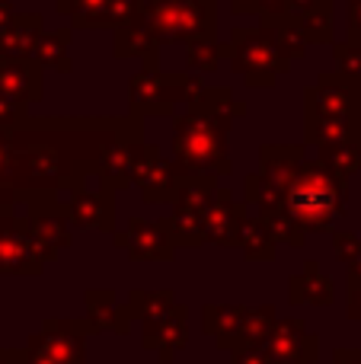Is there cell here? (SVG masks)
Returning a JSON list of instances; mask_svg holds the SVG:
<instances>
[{
    "label": "cell",
    "instance_id": "cell-1",
    "mask_svg": "<svg viewBox=\"0 0 361 364\" xmlns=\"http://www.w3.org/2000/svg\"><path fill=\"white\" fill-rule=\"evenodd\" d=\"M240 115H247V102L234 100V93L224 87H208L202 100L185 106L173 125V154L179 173L230 176L234 164L227 157V134Z\"/></svg>",
    "mask_w": 361,
    "mask_h": 364
},
{
    "label": "cell",
    "instance_id": "cell-2",
    "mask_svg": "<svg viewBox=\"0 0 361 364\" xmlns=\"http://www.w3.org/2000/svg\"><path fill=\"white\" fill-rule=\"evenodd\" d=\"M349 179L339 176L323 160H304L294 182L285 192V211L301 224L304 233H333L345 218Z\"/></svg>",
    "mask_w": 361,
    "mask_h": 364
},
{
    "label": "cell",
    "instance_id": "cell-3",
    "mask_svg": "<svg viewBox=\"0 0 361 364\" xmlns=\"http://www.w3.org/2000/svg\"><path fill=\"white\" fill-rule=\"evenodd\" d=\"M141 19L163 42H215V0H144Z\"/></svg>",
    "mask_w": 361,
    "mask_h": 364
},
{
    "label": "cell",
    "instance_id": "cell-4",
    "mask_svg": "<svg viewBox=\"0 0 361 364\" xmlns=\"http://www.w3.org/2000/svg\"><path fill=\"white\" fill-rule=\"evenodd\" d=\"M227 61L237 74H243L247 87L269 90L275 77L285 74L294 61H288L285 51L279 48L269 26H249V29H234L227 42Z\"/></svg>",
    "mask_w": 361,
    "mask_h": 364
},
{
    "label": "cell",
    "instance_id": "cell-5",
    "mask_svg": "<svg viewBox=\"0 0 361 364\" xmlns=\"http://www.w3.org/2000/svg\"><path fill=\"white\" fill-rule=\"evenodd\" d=\"M205 90L208 87L198 80V74H160L157 68H144L128 83L131 112L141 119L144 115H176L179 102L192 106L202 100Z\"/></svg>",
    "mask_w": 361,
    "mask_h": 364
},
{
    "label": "cell",
    "instance_id": "cell-6",
    "mask_svg": "<svg viewBox=\"0 0 361 364\" xmlns=\"http://www.w3.org/2000/svg\"><path fill=\"white\" fill-rule=\"evenodd\" d=\"M58 252L45 243L29 224V214H4L0 218V275H42L45 265L55 262Z\"/></svg>",
    "mask_w": 361,
    "mask_h": 364
},
{
    "label": "cell",
    "instance_id": "cell-7",
    "mask_svg": "<svg viewBox=\"0 0 361 364\" xmlns=\"http://www.w3.org/2000/svg\"><path fill=\"white\" fill-rule=\"evenodd\" d=\"M361 102V77H349L343 70H326L311 90H304V119H339L352 122Z\"/></svg>",
    "mask_w": 361,
    "mask_h": 364
},
{
    "label": "cell",
    "instance_id": "cell-8",
    "mask_svg": "<svg viewBox=\"0 0 361 364\" xmlns=\"http://www.w3.org/2000/svg\"><path fill=\"white\" fill-rule=\"evenodd\" d=\"M269 364H317L320 361V336L307 329L304 320H279L262 346Z\"/></svg>",
    "mask_w": 361,
    "mask_h": 364
},
{
    "label": "cell",
    "instance_id": "cell-9",
    "mask_svg": "<svg viewBox=\"0 0 361 364\" xmlns=\"http://www.w3.org/2000/svg\"><path fill=\"white\" fill-rule=\"evenodd\" d=\"M179 176L183 173H179L176 160H163L157 144H144L138 154V164H134L131 186L141 188V198L147 205H170Z\"/></svg>",
    "mask_w": 361,
    "mask_h": 364
},
{
    "label": "cell",
    "instance_id": "cell-10",
    "mask_svg": "<svg viewBox=\"0 0 361 364\" xmlns=\"http://www.w3.org/2000/svg\"><path fill=\"white\" fill-rule=\"evenodd\" d=\"M112 243L125 250L128 259H134V262H173L176 259V246L160 220L131 218L125 230L112 233Z\"/></svg>",
    "mask_w": 361,
    "mask_h": 364
},
{
    "label": "cell",
    "instance_id": "cell-11",
    "mask_svg": "<svg viewBox=\"0 0 361 364\" xmlns=\"http://www.w3.org/2000/svg\"><path fill=\"white\" fill-rule=\"evenodd\" d=\"M249 205L237 201L227 188H217L215 201L202 214V243H215L224 250H240V230L249 218Z\"/></svg>",
    "mask_w": 361,
    "mask_h": 364
},
{
    "label": "cell",
    "instance_id": "cell-12",
    "mask_svg": "<svg viewBox=\"0 0 361 364\" xmlns=\"http://www.w3.org/2000/svg\"><path fill=\"white\" fill-rule=\"evenodd\" d=\"M115 192L112 182L99 179L96 188L83 186L68 198V218L77 230H96V233H115Z\"/></svg>",
    "mask_w": 361,
    "mask_h": 364
},
{
    "label": "cell",
    "instance_id": "cell-13",
    "mask_svg": "<svg viewBox=\"0 0 361 364\" xmlns=\"http://www.w3.org/2000/svg\"><path fill=\"white\" fill-rule=\"evenodd\" d=\"M144 333H141V342H144L147 352H153L160 358V364H173L176 355L189 346V307L185 304H173L163 316L157 320L141 323Z\"/></svg>",
    "mask_w": 361,
    "mask_h": 364
},
{
    "label": "cell",
    "instance_id": "cell-14",
    "mask_svg": "<svg viewBox=\"0 0 361 364\" xmlns=\"http://www.w3.org/2000/svg\"><path fill=\"white\" fill-rule=\"evenodd\" d=\"M36 336L58 364H87V336H93L87 316H80V320H45Z\"/></svg>",
    "mask_w": 361,
    "mask_h": 364
},
{
    "label": "cell",
    "instance_id": "cell-15",
    "mask_svg": "<svg viewBox=\"0 0 361 364\" xmlns=\"http://www.w3.org/2000/svg\"><path fill=\"white\" fill-rule=\"evenodd\" d=\"M249 307L247 304H205L202 307V329L215 339L221 352H240L243 329H247Z\"/></svg>",
    "mask_w": 361,
    "mask_h": 364
},
{
    "label": "cell",
    "instance_id": "cell-16",
    "mask_svg": "<svg viewBox=\"0 0 361 364\" xmlns=\"http://www.w3.org/2000/svg\"><path fill=\"white\" fill-rule=\"evenodd\" d=\"M87 323H90V333L99 336V333H115V336H128L131 333V320H134V307L131 301L122 304L115 297V291L109 288H93L87 291Z\"/></svg>",
    "mask_w": 361,
    "mask_h": 364
},
{
    "label": "cell",
    "instance_id": "cell-17",
    "mask_svg": "<svg viewBox=\"0 0 361 364\" xmlns=\"http://www.w3.org/2000/svg\"><path fill=\"white\" fill-rule=\"evenodd\" d=\"M42 74L45 70L32 58H0V93L32 106L42 100Z\"/></svg>",
    "mask_w": 361,
    "mask_h": 364
},
{
    "label": "cell",
    "instance_id": "cell-18",
    "mask_svg": "<svg viewBox=\"0 0 361 364\" xmlns=\"http://www.w3.org/2000/svg\"><path fill=\"white\" fill-rule=\"evenodd\" d=\"M336 284L313 259H307L298 275L288 278V304L291 307H333Z\"/></svg>",
    "mask_w": 361,
    "mask_h": 364
},
{
    "label": "cell",
    "instance_id": "cell-19",
    "mask_svg": "<svg viewBox=\"0 0 361 364\" xmlns=\"http://www.w3.org/2000/svg\"><path fill=\"white\" fill-rule=\"evenodd\" d=\"M304 144H262L259 147V176L275 186L281 195L298 176L301 164H304Z\"/></svg>",
    "mask_w": 361,
    "mask_h": 364
},
{
    "label": "cell",
    "instance_id": "cell-20",
    "mask_svg": "<svg viewBox=\"0 0 361 364\" xmlns=\"http://www.w3.org/2000/svg\"><path fill=\"white\" fill-rule=\"evenodd\" d=\"M42 36V13H16L6 26H0V58H32Z\"/></svg>",
    "mask_w": 361,
    "mask_h": 364
},
{
    "label": "cell",
    "instance_id": "cell-21",
    "mask_svg": "<svg viewBox=\"0 0 361 364\" xmlns=\"http://www.w3.org/2000/svg\"><path fill=\"white\" fill-rule=\"evenodd\" d=\"M157 51L160 38L141 16L115 29V58H144V68H157Z\"/></svg>",
    "mask_w": 361,
    "mask_h": 364
},
{
    "label": "cell",
    "instance_id": "cell-22",
    "mask_svg": "<svg viewBox=\"0 0 361 364\" xmlns=\"http://www.w3.org/2000/svg\"><path fill=\"white\" fill-rule=\"evenodd\" d=\"M55 6L70 19V29H109L112 0H55Z\"/></svg>",
    "mask_w": 361,
    "mask_h": 364
},
{
    "label": "cell",
    "instance_id": "cell-23",
    "mask_svg": "<svg viewBox=\"0 0 361 364\" xmlns=\"http://www.w3.org/2000/svg\"><path fill=\"white\" fill-rule=\"evenodd\" d=\"M301 26L311 45H330L333 42V19H336V6L333 0H311L298 16H291Z\"/></svg>",
    "mask_w": 361,
    "mask_h": 364
},
{
    "label": "cell",
    "instance_id": "cell-24",
    "mask_svg": "<svg viewBox=\"0 0 361 364\" xmlns=\"http://www.w3.org/2000/svg\"><path fill=\"white\" fill-rule=\"evenodd\" d=\"M70 32L74 29H61V32H42L32 48V61L42 70H70Z\"/></svg>",
    "mask_w": 361,
    "mask_h": 364
},
{
    "label": "cell",
    "instance_id": "cell-25",
    "mask_svg": "<svg viewBox=\"0 0 361 364\" xmlns=\"http://www.w3.org/2000/svg\"><path fill=\"white\" fill-rule=\"evenodd\" d=\"M275 250H279V240L272 237L269 224L256 214V218H247L240 230V252L247 262H272Z\"/></svg>",
    "mask_w": 361,
    "mask_h": 364
},
{
    "label": "cell",
    "instance_id": "cell-26",
    "mask_svg": "<svg viewBox=\"0 0 361 364\" xmlns=\"http://www.w3.org/2000/svg\"><path fill=\"white\" fill-rule=\"evenodd\" d=\"M317 157L323 160L326 166L339 173V176H355L361 170V141L358 138H343V141H330V144H320L317 147Z\"/></svg>",
    "mask_w": 361,
    "mask_h": 364
},
{
    "label": "cell",
    "instance_id": "cell-27",
    "mask_svg": "<svg viewBox=\"0 0 361 364\" xmlns=\"http://www.w3.org/2000/svg\"><path fill=\"white\" fill-rule=\"evenodd\" d=\"M29 224L55 250H68L74 243V224H70L68 214H29Z\"/></svg>",
    "mask_w": 361,
    "mask_h": 364
},
{
    "label": "cell",
    "instance_id": "cell-28",
    "mask_svg": "<svg viewBox=\"0 0 361 364\" xmlns=\"http://www.w3.org/2000/svg\"><path fill=\"white\" fill-rule=\"evenodd\" d=\"M275 323V304H259V307H249V316H247V329H243V348H262L272 336Z\"/></svg>",
    "mask_w": 361,
    "mask_h": 364
},
{
    "label": "cell",
    "instance_id": "cell-29",
    "mask_svg": "<svg viewBox=\"0 0 361 364\" xmlns=\"http://www.w3.org/2000/svg\"><path fill=\"white\" fill-rule=\"evenodd\" d=\"M259 218L269 224V230H272V237L279 240V243L294 246V250H301V246H304L307 233L301 230V224L285 211V208H279V211H269V214H259Z\"/></svg>",
    "mask_w": 361,
    "mask_h": 364
},
{
    "label": "cell",
    "instance_id": "cell-30",
    "mask_svg": "<svg viewBox=\"0 0 361 364\" xmlns=\"http://www.w3.org/2000/svg\"><path fill=\"white\" fill-rule=\"evenodd\" d=\"M185 61H189L192 74H215L221 58H227V45H217V42H195V45H185Z\"/></svg>",
    "mask_w": 361,
    "mask_h": 364
},
{
    "label": "cell",
    "instance_id": "cell-31",
    "mask_svg": "<svg viewBox=\"0 0 361 364\" xmlns=\"http://www.w3.org/2000/svg\"><path fill=\"white\" fill-rule=\"evenodd\" d=\"M26 122H29V106H23V102H13L10 96L0 93V132L23 128Z\"/></svg>",
    "mask_w": 361,
    "mask_h": 364
},
{
    "label": "cell",
    "instance_id": "cell-32",
    "mask_svg": "<svg viewBox=\"0 0 361 364\" xmlns=\"http://www.w3.org/2000/svg\"><path fill=\"white\" fill-rule=\"evenodd\" d=\"M333 252H336V259L343 265H349L352 259L361 252V240L349 230H333Z\"/></svg>",
    "mask_w": 361,
    "mask_h": 364
},
{
    "label": "cell",
    "instance_id": "cell-33",
    "mask_svg": "<svg viewBox=\"0 0 361 364\" xmlns=\"http://www.w3.org/2000/svg\"><path fill=\"white\" fill-rule=\"evenodd\" d=\"M349 320L361 326V278L349 275Z\"/></svg>",
    "mask_w": 361,
    "mask_h": 364
},
{
    "label": "cell",
    "instance_id": "cell-34",
    "mask_svg": "<svg viewBox=\"0 0 361 364\" xmlns=\"http://www.w3.org/2000/svg\"><path fill=\"white\" fill-rule=\"evenodd\" d=\"M349 42H361V0H349Z\"/></svg>",
    "mask_w": 361,
    "mask_h": 364
},
{
    "label": "cell",
    "instance_id": "cell-35",
    "mask_svg": "<svg viewBox=\"0 0 361 364\" xmlns=\"http://www.w3.org/2000/svg\"><path fill=\"white\" fill-rule=\"evenodd\" d=\"M230 361H234V364H269V358H266V352H262V348H240V352L230 355Z\"/></svg>",
    "mask_w": 361,
    "mask_h": 364
},
{
    "label": "cell",
    "instance_id": "cell-36",
    "mask_svg": "<svg viewBox=\"0 0 361 364\" xmlns=\"http://www.w3.org/2000/svg\"><path fill=\"white\" fill-rule=\"evenodd\" d=\"M16 208H19L16 192L6 188V186H0V218H4V214H16Z\"/></svg>",
    "mask_w": 361,
    "mask_h": 364
},
{
    "label": "cell",
    "instance_id": "cell-37",
    "mask_svg": "<svg viewBox=\"0 0 361 364\" xmlns=\"http://www.w3.org/2000/svg\"><path fill=\"white\" fill-rule=\"evenodd\" d=\"M333 364H361V348H336Z\"/></svg>",
    "mask_w": 361,
    "mask_h": 364
},
{
    "label": "cell",
    "instance_id": "cell-38",
    "mask_svg": "<svg viewBox=\"0 0 361 364\" xmlns=\"http://www.w3.org/2000/svg\"><path fill=\"white\" fill-rule=\"evenodd\" d=\"M13 16H16V10H13V4H10V0H0V26H6Z\"/></svg>",
    "mask_w": 361,
    "mask_h": 364
},
{
    "label": "cell",
    "instance_id": "cell-39",
    "mask_svg": "<svg viewBox=\"0 0 361 364\" xmlns=\"http://www.w3.org/2000/svg\"><path fill=\"white\" fill-rule=\"evenodd\" d=\"M349 275H352V278H361V252L349 262Z\"/></svg>",
    "mask_w": 361,
    "mask_h": 364
},
{
    "label": "cell",
    "instance_id": "cell-40",
    "mask_svg": "<svg viewBox=\"0 0 361 364\" xmlns=\"http://www.w3.org/2000/svg\"><path fill=\"white\" fill-rule=\"evenodd\" d=\"M355 138L361 141V102H358V112H355Z\"/></svg>",
    "mask_w": 361,
    "mask_h": 364
},
{
    "label": "cell",
    "instance_id": "cell-41",
    "mask_svg": "<svg viewBox=\"0 0 361 364\" xmlns=\"http://www.w3.org/2000/svg\"><path fill=\"white\" fill-rule=\"evenodd\" d=\"M358 45H361V42H358Z\"/></svg>",
    "mask_w": 361,
    "mask_h": 364
}]
</instances>
